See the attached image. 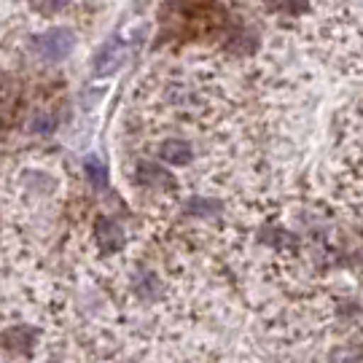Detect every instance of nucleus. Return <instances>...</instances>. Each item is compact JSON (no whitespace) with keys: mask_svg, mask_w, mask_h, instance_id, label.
Masks as SVG:
<instances>
[{"mask_svg":"<svg viewBox=\"0 0 363 363\" xmlns=\"http://www.w3.org/2000/svg\"><path fill=\"white\" fill-rule=\"evenodd\" d=\"M218 210H220L218 202H213L208 196H194V199L186 205V213H191L196 218H208L210 213H218Z\"/></svg>","mask_w":363,"mask_h":363,"instance_id":"5","label":"nucleus"},{"mask_svg":"<svg viewBox=\"0 0 363 363\" xmlns=\"http://www.w3.org/2000/svg\"><path fill=\"white\" fill-rule=\"evenodd\" d=\"M97 240H100L103 250H116V247H121V242H124L121 226H118L116 220L103 218L100 223H97Z\"/></svg>","mask_w":363,"mask_h":363,"instance_id":"3","label":"nucleus"},{"mask_svg":"<svg viewBox=\"0 0 363 363\" xmlns=\"http://www.w3.org/2000/svg\"><path fill=\"white\" fill-rule=\"evenodd\" d=\"M159 156L167 162V164H189L191 162V145L178 138H167L164 143L159 145Z\"/></svg>","mask_w":363,"mask_h":363,"instance_id":"2","label":"nucleus"},{"mask_svg":"<svg viewBox=\"0 0 363 363\" xmlns=\"http://www.w3.org/2000/svg\"><path fill=\"white\" fill-rule=\"evenodd\" d=\"M86 175H89V181L97 186V189H105V167L97 162V159H86Z\"/></svg>","mask_w":363,"mask_h":363,"instance_id":"8","label":"nucleus"},{"mask_svg":"<svg viewBox=\"0 0 363 363\" xmlns=\"http://www.w3.org/2000/svg\"><path fill=\"white\" fill-rule=\"evenodd\" d=\"M30 127H33V132H38V135H49V132H54V127H57V118H54L52 113H35Z\"/></svg>","mask_w":363,"mask_h":363,"instance_id":"7","label":"nucleus"},{"mask_svg":"<svg viewBox=\"0 0 363 363\" xmlns=\"http://www.w3.org/2000/svg\"><path fill=\"white\" fill-rule=\"evenodd\" d=\"M138 172H140V181H143L145 186H156V189H169V186H172L169 172H167V169H162L159 164L143 162V164L138 167Z\"/></svg>","mask_w":363,"mask_h":363,"instance_id":"4","label":"nucleus"},{"mask_svg":"<svg viewBox=\"0 0 363 363\" xmlns=\"http://www.w3.org/2000/svg\"><path fill=\"white\" fill-rule=\"evenodd\" d=\"M76 46V35L70 27H49L46 33L35 35L33 40V49L38 54L43 62H62L67 54L73 52Z\"/></svg>","mask_w":363,"mask_h":363,"instance_id":"1","label":"nucleus"},{"mask_svg":"<svg viewBox=\"0 0 363 363\" xmlns=\"http://www.w3.org/2000/svg\"><path fill=\"white\" fill-rule=\"evenodd\" d=\"M30 3H33L35 13H40V16H54V13L65 11L70 0H30Z\"/></svg>","mask_w":363,"mask_h":363,"instance_id":"6","label":"nucleus"}]
</instances>
